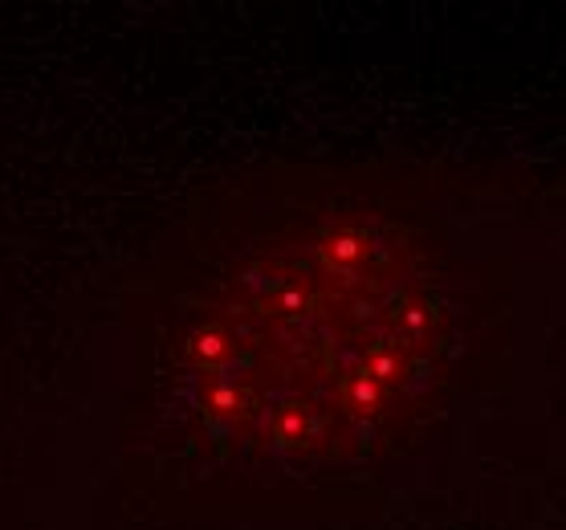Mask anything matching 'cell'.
Instances as JSON below:
<instances>
[{
    "label": "cell",
    "instance_id": "6da1fadb",
    "mask_svg": "<svg viewBox=\"0 0 566 530\" xmlns=\"http://www.w3.org/2000/svg\"><path fill=\"white\" fill-rule=\"evenodd\" d=\"M440 306L375 220L331 225L253 261L192 339L200 413L277 457H347L416 401Z\"/></svg>",
    "mask_w": 566,
    "mask_h": 530
}]
</instances>
